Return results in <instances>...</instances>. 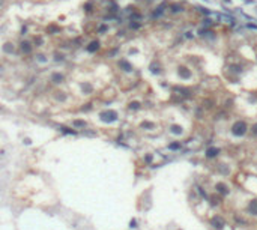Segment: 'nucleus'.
Instances as JSON below:
<instances>
[{
    "label": "nucleus",
    "mask_w": 257,
    "mask_h": 230,
    "mask_svg": "<svg viewBox=\"0 0 257 230\" xmlns=\"http://www.w3.org/2000/svg\"><path fill=\"white\" fill-rule=\"evenodd\" d=\"M248 123L245 122V120H236L232 125V134L234 137H244L245 134L248 132Z\"/></svg>",
    "instance_id": "obj_1"
},
{
    "label": "nucleus",
    "mask_w": 257,
    "mask_h": 230,
    "mask_svg": "<svg viewBox=\"0 0 257 230\" xmlns=\"http://www.w3.org/2000/svg\"><path fill=\"white\" fill-rule=\"evenodd\" d=\"M209 224H210V227L215 229V230H224L226 226H227V223H226L222 215H214L209 220Z\"/></svg>",
    "instance_id": "obj_2"
},
{
    "label": "nucleus",
    "mask_w": 257,
    "mask_h": 230,
    "mask_svg": "<svg viewBox=\"0 0 257 230\" xmlns=\"http://www.w3.org/2000/svg\"><path fill=\"white\" fill-rule=\"evenodd\" d=\"M215 191L220 195H228L230 194V188H228V185L224 183V182H216L215 183Z\"/></svg>",
    "instance_id": "obj_3"
},
{
    "label": "nucleus",
    "mask_w": 257,
    "mask_h": 230,
    "mask_svg": "<svg viewBox=\"0 0 257 230\" xmlns=\"http://www.w3.org/2000/svg\"><path fill=\"white\" fill-rule=\"evenodd\" d=\"M221 153V149L220 147H215V146H210V147H208L206 149V152H204V156L208 159H214V158H216Z\"/></svg>",
    "instance_id": "obj_4"
},
{
    "label": "nucleus",
    "mask_w": 257,
    "mask_h": 230,
    "mask_svg": "<svg viewBox=\"0 0 257 230\" xmlns=\"http://www.w3.org/2000/svg\"><path fill=\"white\" fill-rule=\"evenodd\" d=\"M247 212L253 217H257V199H253L247 205Z\"/></svg>",
    "instance_id": "obj_5"
},
{
    "label": "nucleus",
    "mask_w": 257,
    "mask_h": 230,
    "mask_svg": "<svg viewBox=\"0 0 257 230\" xmlns=\"http://www.w3.org/2000/svg\"><path fill=\"white\" fill-rule=\"evenodd\" d=\"M177 74H179L181 78H183V80H187V78H191V71H189L188 68H179L177 69Z\"/></svg>",
    "instance_id": "obj_6"
},
{
    "label": "nucleus",
    "mask_w": 257,
    "mask_h": 230,
    "mask_svg": "<svg viewBox=\"0 0 257 230\" xmlns=\"http://www.w3.org/2000/svg\"><path fill=\"white\" fill-rule=\"evenodd\" d=\"M220 167H218V170H220V173L222 176H228L230 175V169L227 167V164H218Z\"/></svg>",
    "instance_id": "obj_7"
},
{
    "label": "nucleus",
    "mask_w": 257,
    "mask_h": 230,
    "mask_svg": "<svg viewBox=\"0 0 257 230\" xmlns=\"http://www.w3.org/2000/svg\"><path fill=\"white\" fill-rule=\"evenodd\" d=\"M173 134H176V136H181V134H183V128L181 125H171V130H170Z\"/></svg>",
    "instance_id": "obj_8"
},
{
    "label": "nucleus",
    "mask_w": 257,
    "mask_h": 230,
    "mask_svg": "<svg viewBox=\"0 0 257 230\" xmlns=\"http://www.w3.org/2000/svg\"><path fill=\"white\" fill-rule=\"evenodd\" d=\"M98 48H99V42H98V41H93L90 45L87 47V51H95V50H98Z\"/></svg>",
    "instance_id": "obj_9"
},
{
    "label": "nucleus",
    "mask_w": 257,
    "mask_h": 230,
    "mask_svg": "<svg viewBox=\"0 0 257 230\" xmlns=\"http://www.w3.org/2000/svg\"><path fill=\"white\" fill-rule=\"evenodd\" d=\"M164 8H165V5H161V6H158L156 8V11L153 12V17H158V15H161L164 12Z\"/></svg>",
    "instance_id": "obj_10"
},
{
    "label": "nucleus",
    "mask_w": 257,
    "mask_h": 230,
    "mask_svg": "<svg viewBox=\"0 0 257 230\" xmlns=\"http://www.w3.org/2000/svg\"><path fill=\"white\" fill-rule=\"evenodd\" d=\"M21 48H23V51H26V53H29L30 50H32L29 42H23V44H21Z\"/></svg>",
    "instance_id": "obj_11"
},
{
    "label": "nucleus",
    "mask_w": 257,
    "mask_h": 230,
    "mask_svg": "<svg viewBox=\"0 0 257 230\" xmlns=\"http://www.w3.org/2000/svg\"><path fill=\"white\" fill-rule=\"evenodd\" d=\"M182 6L181 5H171V12H181Z\"/></svg>",
    "instance_id": "obj_12"
},
{
    "label": "nucleus",
    "mask_w": 257,
    "mask_h": 230,
    "mask_svg": "<svg viewBox=\"0 0 257 230\" xmlns=\"http://www.w3.org/2000/svg\"><path fill=\"white\" fill-rule=\"evenodd\" d=\"M169 147H170L171 150H177V149H181V143H171Z\"/></svg>",
    "instance_id": "obj_13"
},
{
    "label": "nucleus",
    "mask_w": 257,
    "mask_h": 230,
    "mask_svg": "<svg viewBox=\"0 0 257 230\" xmlns=\"http://www.w3.org/2000/svg\"><path fill=\"white\" fill-rule=\"evenodd\" d=\"M251 134H253L254 137H257V123H254V125L251 126Z\"/></svg>",
    "instance_id": "obj_14"
},
{
    "label": "nucleus",
    "mask_w": 257,
    "mask_h": 230,
    "mask_svg": "<svg viewBox=\"0 0 257 230\" xmlns=\"http://www.w3.org/2000/svg\"><path fill=\"white\" fill-rule=\"evenodd\" d=\"M105 30H107V26H101V27H99V32H105Z\"/></svg>",
    "instance_id": "obj_15"
},
{
    "label": "nucleus",
    "mask_w": 257,
    "mask_h": 230,
    "mask_svg": "<svg viewBox=\"0 0 257 230\" xmlns=\"http://www.w3.org/2000/svg\"><path fill=\"white\" fill-rule=\"evenodd\" d=\"M247 27H250V29H254V30H257V26H254V24H248Z\"/></svg>",
    "instance_id": "obj_16"
},
{
    "label": "nucleus",
    "mask_w": 257,
    "mask_h": 230,
    "mask_svg": "<svg viewBox=\"0 0 257 230\" xmlns=\"http://www.w3.org/2000/svg\"><path fill=\"white\" fill-rule=\"evenodd\" d=\"M204 2H206V0H204Z\"/></svg>",
    "instance_id": "obj_17"
}]
</instances>
